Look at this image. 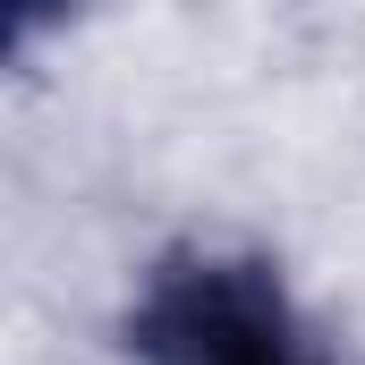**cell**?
Segmentation results:
<instances>
[{
    "label": "cell",
    "mask_w": 365,
    "mask_h": 365,
    "mask_svg": "<svg viewBox=\"0 0 365 365\" xmlns=\"http://www.w3.org/2000/svg\"><path fill=\"white\" fill-rule=\"evenodd\" d=\"M136 365H323L289 280L264 255L187 247L136 289L128 314Z\"/></svg>",
    "instance_id": "obj_1"
}]
</instances>
